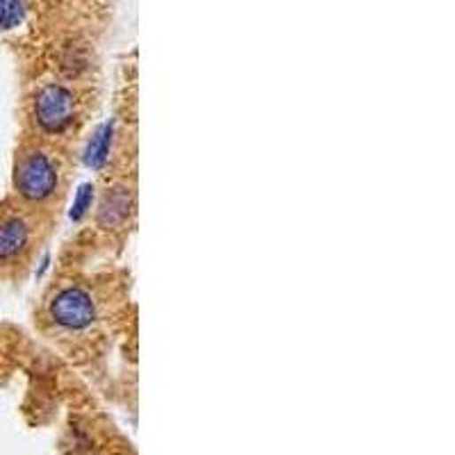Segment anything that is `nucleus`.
I'll use <instances>...</instances> for the list:
<instances>
[{
	"mask_svg": "<svg viewBox=\"0 0 455 455\" xmlns=\"http://www.w3.org/2000/svg\"><path fill=\"white\" fill-rule=\"evenodd\" d=\"M19 197L30 203H43L53 198L59 187V171L53 158L42 150H32L23 155L19 166H16L14 178Z\"/></svg>",
	"mask_w": 455,
	"mask_h": 455,
	"instance_id": "nucleus-1",
	"label": "nucleus"
},
{
	"mask_svg": "<svg viewBox=\"0 0 455 455\" xmlns=\"http://www.w3.org/2000/svg\"><path fill=\"white\" fill-rule=\"evenodd\" d=\"M50 319L58 328L69 330V333H82L91 328L98 319V307L91 294L82 287H64L50 301Z\"/></svg>",
	"mask_w": 455,
	"mask_h": 455,
	"instance_id": "nucleus-2",
	"label": "nucleus"
},
{
	"mask_svg": "<svg viewBox=\"0 0 455 455\" xmlns=\"http://www.w3.org/2000/svg\"><path fill=\"white\" fill-rule=\"evenodd\" d=\"M75 96L64 85H46L35 98V121L48 135H59L73 123Z\"/></svg>",
	"mask_w": 455,
	"mask_h": 455,
	"instance_id": "nucleus-3",
	"label": "nucleus"
},
{
	"mask_svg": "<svg viewBox=\"0 0 455 455\" xmlns=\"http://www.w3.org/2000/svg\"><path fill=\"white\" fill-rule=\"evenodd\" d=\"M30 243V226L23 219L10 217L0 221V262L14 259Z\"/></svg>",
	"mask_w": 455,
	"mask_h": 455,
	"instance_id": "nucleus-4",
	"label": "nucleus"
},
{
	"mask_svg": "<svg viewBox=\"0 0 455 455\" xmlns=\"http://www.w3.org/2000/svg\"><path fill=\"white\" fill-rule=\"evenodd\" d=\"M130 191L126 187H117V189H112L110 194L105 197L101 205V223L105 228H117L121 226L123 221L127 219V212H130Z\"/></svg>",
	"mask_w": 455,
	"mask_h": 455,
	"instance_id": "nucleus-5",
	"label": "nucleus"
},
{
	"mask_svg": "<svg viewBox=\"0 0 455 455\" xmlns=\"http://www.w3.org/2000/svg\"><path fill=\"white\" fill-rule=\"evenodd\" d=\"M26 5L23 0H0V30H10L23 21Z\"/></svg>",
	"mask_w": 455,
	"mask_h": 455,
	"instance_id": "nucleus-6",
	"label": "nucleus"
},
{
	"mask_svg": "<svg viewBox=\"0 0 455 455\" xmlns=\"http://www.w3.org/2000/svg\"><path fill=\"white\" fill-rule=\"evenodd\" d=\"M110 142H112V130L110 126H105L101 133L96 135L94 142L89 143V150H87V162L91 166H101L107 158V150H110Z\"/></svg>",
	"mask_w": 455,
	"mask_h": 455,
	"instance_id": "nucleus-7",
	"label": "nucleus"
}]
</instances>
